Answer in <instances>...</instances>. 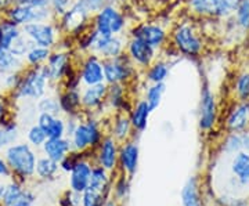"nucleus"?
<instances>
[{"instance_id":"nucleus-1","label":"nucleus","mask_w":249,"mask_h":206,"mask_svg":"<svg viewBox=\"0 0 249 206\" xmlns=\"http://www.w3.org/2000/svg\"><path fill=\"white\" fill-rule=\"evenodd\" d=\"M170 46L183 58L196 60L205 52L206 42L199 27L193 21H180L169 34Z\"/></svg>"},{"instance_id":"nucleus-2","label":"nucleus","mask_w":249,"mask_h":206,"mask_svg":"<svg viewBox=\"0 0 249 206\" xmlns=\"http://www.w3.org/2000/svg\"><path fill=\"white\" fill-rule=\"evenodd\" d=\"M106 135L107 130L103 127V119L93 114L83 112L76 129L72 132V135L68 138L72 144V151L88 153V151H94Z\"/></svg>"},{"instance_id":"nucleus-3","label":"nucleus","mask_w":249,"mask_h":206,"mask_svg":"<svg viewBox=\"0 0 249 206\" xmlns=\"http://www.w3.org/2000/svg\"><path fill=\"white\" fill-rule=\"evenodd\" d=\"M37 158L39 156L35 148L28 143L17 141L4 148V159L9 165L10 171L21 181H25L35 176Z\"/></svg>"},{"instance_id":"nucleus-4","label":"nucleus","mask_w":249,"mask_h":206,"mask_svg":"<svg viewBox=\"0 0 249 206\" xmlns=\"http://www.w3.org/2000/svg\"><path fill=\"white\" fill-rule=\"evenodd\" d=\"M50 86L45 67H27L21 72V81L11 94L16 100L37 101L47 94Z\"/></svg>"},{"instance_id":"nucleus-5","label":"nucleus","mask_w":249,"mask_h":206,"mask_svg":"<svg viewBox=\"0 0 249 206\" xmlns=\"http://www.w3.org/2000/svg\"><path fill=\"white\" fill-rule=\"evenodd\" d=\"M129 19L118 4H107L91 18V29L103 37L124 35Z\"/></svg>"},{"instance_id":"nucleus-6","label":"nucleus","mask_w":249,"mask_h":206,"mask_svg":"<svg viewBox=\"0 0 249 206\" xmlns=\"http://www.w3.org/2000/svg\"><path fill=\"white\" fill-rule=\"evenodd\" d=\"M240 0H186L191 16L204 19L226 21L235 13Z\"/></svg>"},{"instance_id":"nucleus-7","label":"nucleus","mask_w":249,"mask_h":206,"mask_svg":"<svg viewBox=\"0 0 249 206\" xmlns=\"http://www.w3.org/2000/svg\"><path fill=\"white\" fill-rule=\"evenodd\" d=\"M53 21L45 22H32L22 27V34L36 46H42L53 50L61 42V29L58 24Z\"/></svg>"},{"instance_id":"nucleus-8","label":"nucleus","mask_w":249,"mask_h":206,"mask_svg":"<svg viewBox=\"0 0 249 206\" xmlns=\"http://www.w3.org/2000/svg\"><path fill=\"white\" fill-rule=\"evenodd\" d=\"M43 67H45L47 78H49L52 86L62 85V82L65 81L70 76V73H72L76 68V65L73 64V60H72V54L70 53V50H67L64 47L53 49L47 63Z\"/></svg>"},{"instance_id":"nucleus-9","label":"nucleus","mask_w":249,"mask_h":206,"mask_svg":"<svg viewBox=\"0 0 249 206\" xmlns=\"http://www.w3.org/2000/svg\"><path fill=\"white\" fill-rule=\"evenodd\" d=\"M103 64H104V78L107 85L129 86V83L134 82L136 75L139 73V69L129 60L126 53L115 58L103 60Z\"/></svg>"},{"instance_id":"nucleus-10","label":"nucleus","mask_w":249,"mask_h":206,"mask_svg":"<svg viewBox=\"0 0 249 206\" xmlns=\"http://www.w3.org/2000/svg\"><path fill=\"white\" fill-rule=\"evenodd\" d=\"M91 16L75 0L71 9L64 16L57 18V24L61 32L67 37H79L83 32H86L91 27Z\"/></svg>"},{"instance_id":"nucleus-11","label":"nucleus","mask_w":249,"mask_h":206,"mask_svg":"<svg viewBox=\"0 0 249 206\" xmlns=\"http://www.w3.org/2000/svg\"><path fill=\"white\" fill-rule=\"evenodd\" d=\"M219 107L213 90L208 82H204L201 86L199 107H198V127L205 133L211 132L217 123Z\"/></svg>"},{"instance_id":"nucleus-12","label":"nucleus","mask_w":249,"mask_h":206,"mask_svg":"<svg viewBox=\"0 0 249 206\" xmlns=\"http://www.w3.org/2000/svg\"><path fill=\"white\" fill-rule=\"evenodd\" d=\"M130 37H137L155 50H163L168 46L169 32L162 22H140L130 28Z\"/></svg>"},{"instance_id":"nucleus-13","label":"nucleus","mask_w":249,"mask_h":206,"mask_svg":"<svg viewBox=\"0 0 249 206\" xmlns=\"http://www.w3.org/2000/svg\"><path fill=\"white\" fill-rule=\"evenodd\" d=\"M3 17L7 18L9 21L14 22L18 27H25L32 22H45V21H53L55 17L53 16L50 7L45 9H36V7H28V6H21V4H14L11 6Z\"/></svg>"},{"instance_id":"nucleus-14","label":"nucleus","mask_w":249,"mask_h":206,"mask_svg":"<svg viewBox=\"0 0 249 206\" xmlns=\"http://www.w3.org/2000/svg\"><path fill=\"white\" fill-rule=\"evenodd\" d=\"M76 71L80 78L82 87L106 82L104 64H103V60L96 54H83V57L80 58V63L76 65Z\"/></svg>"},{"instance_id":"nucleus-15","label":"nucleus","mask_w":249,"mask_h":206,"mask_svg":"<svg viewBox=\"0 0 249 206\" xmlns=\"http://www.w3.org/2000/svg\"><path fill=\"white\" fill-rule=\"evenodd\" d=\"M126 55L139 71H144L158 58V50L137 37H129L126 42Z\"/></svg>"},{"instance_id":"nucleus-16","label":"nucleus","mask_w":249,"mask_h":206,"mask_svg":"<svg viewBox=\"0 0 249 206\" xmlns=\"http://www.w3.org/2000/svg\"><path fill=\"white\" fill-rule=\"evenodd\" d=\"M119 147H121V144L118 143L112 136L107 133L100 145L94 150V165L104 168L109 173H116Z\"/></svg>"},{"instance_id":"nucleus-17","label":"nucleus","mask_w":249,"mask_h":206,"mask_svg":"<svg viewBox=\"0 0 249 206\" xmlns=\"http://www.w3.org/2000/svg\"><path fill=\"white\" fill-rule=\"evenodd\" d=\"M107 93L108 85L106 82L93 85V86H83L80 89V103H82L83 112L93 114L97 117L98 111L101 108H107V105H106Z\"/></svg>"},{"instance_id":"nucleus-18","label":"nucleus","mask_w":249,"mask_h":206,"mask_svg":"<svg viewBox=\"0 0 249 206\" xmlns=\"http://www.w3.org/2000/svg\"><path fill=\"white\" fill-rule=\"evenodd\" d=\"M91 153L93 151H88L86 155L75 165V168L70 173L68 186H70V189L75 192L83 194L89 187L91 171L94 166V155H90Z\"/></svg>"},{"instance_id":"nucleus-19","label":"nucleus","mask_w":249,"mask_h":206,"mask_svg":"<svg viewBox=\"0 0 249 206\" xmlns=\"http://www.w3.org/2000/svg\"><path fill=\"white\" fill-rule=\"evenodd\" d=\"M139 162H140V145L137 140L130 138L121 144L119 158H118L119 172L132 179L139 169Z\"/></svg>"},{"instance_id":"nucleus-20","label":"nucleus","mask_w":249,"mask_h":206,"mask_svg":"<svg viewBox=\"0 0 249 206\" xmlns=\"http://www.w3.org/2000/svg\"><path fill=\"white\" fill-rule=\"evenodd\" d=\"M126 42H127V39L124 37V35L109 36V37L97 36L90 53L98 55L101 60L115 58V57H119V55L124 54Z\"/></svg>"},{"instance_id":"nucleus-21","label":"nucleus","mask_w":249,"mask_h":206,"mask_svg":"<svg viewBox=\"0 0 249 206\" xmlns=\"http://www.w3.org/2000/svg\"><path fill=\"white\" fill-rule=\"evenodd\" d=\"M35 194L22 187L21 181H11L6 186V191L0 206H35Z\"/></svg>"},{"instance_id":"nucleus-22","label":"nucleus","mask_w":249,"mask_h":206,"mask_svg":"<svg viewBox=\"0 0 249 206\" xmlns=\"http://www.w3.org/2000/svg\"><path fill=\"white\" fill-rule=\"evenodd\" d=\"M106 105L108 111H111L112 114H118V112L129 114L133 105V101L127 96V86L126 85H108Z\"/></svg>"},{"instance_id":"nucleus-23","label":"nucleus","mask_w":249,"mask_h":206,"mask_svg":"<svg viewBox=\"0 0 249 206\" xmlns=\"http://www.w3.org/2000/svg\"><path fill=\"white\" fill-rule=\"evenodd\" d=\"M226 129L230 133H244L249 129L248 101H237L226 117Z\"/></svg>"},{"instance_id":"nucleus-24","label":"nucleus","mask_w":249,"mask_h":206,"mask_svg":"<svg viewBox=\"0 0 249 206\" xmlns=\"http://www.w3.org/2000/svg\"><path fill=\"white\" fill-rule=\"evenodd\" d=\"M107 133L109 136H112L119 144L133 138L134 130L132 122H130V118H129V114H124V112L112 114Z\"/></svg>"},{"instance_id":"nucleus-25","label":"nucleus","mask_w":249,"mask_h":206,"mask_svg":"<svg viewBox=\"0 0 249 206\" xmlns=\"http://www.w3.org/2000/svg\"><path fill=\"white\" fill-rule=\"evenodd\" d=\"M152 109L151 107L147 104V101L144 99H137L133 101L132 109L129 112V118L133 126L134 133L142 135L147 130L148 127V122H150V117H151Z\"/></svg>"},{"instance_id":"nucleus-26","label":"nucleus","mask_w":249,"mask_h":206,"mask_svg":"<svg viewBox=\"0 0 249 206\" xmlns=\"http://www.w3.org/2000/svg\"><path fill=\"white\" fill-rule=\"evenodd\" d=\"M173 67H175V63L168 58H157L147 69L142 71V78L148 85L150 83H166Z\"/></svg>"},{"instance_id":"nucleus-27","label":"nucleus","mask_w":249,"mask_h":206,"mask_svg":"<svg viewBox=\"0 0 249 206\" xmlns=\"http://www.w3.org/2000/svg\"><path fill=\"white\" fill-rule=\"evenodd\" d=\"M36 123L40 126L47 135V138H61L67 137L65 118L54 117L45 112H37Z\"/></svg>"},{"instance_id":"nucleus-28","label":"nucleus","mask_w":249,"mask_h":206,"mask_svg":"<svg viewBox=\"0 0 249 206\" xmlns=\"http://www.w3.org/2000/svg\"><path fill=\"white\" fill-rule=\"evenodd\" d=\"M42 153L47 158L60 163L67 155L72 153V144L68 137L47 138L46 143L42 145Z\"/></svg>"},{"instance_id":"nucleus-29","label":"nucleus","mask_w":249,"mask_h":206,"mask_svg":"<svg viewBox=\"0 0 249 206\" xmlns=\"http://www.w3.org/2000/svg\"><path fill=\"white\" fill-rule=\"evenodd\" d=\"M62 114L65 117L70 115H79L83 112L82 103H80V89H64L60 90L57 94Z\"/></svg>"},{"instance_id":"nucleus-30","label":"nucleus","mask_w":249,"mask_h":206,"mask_svg":"<svg viewBox=\"0 0 249 206\" xmlns=\"http://www.w3.org/2000/svg\"><path fill=\"white\" fill-rule=\"evenodd\" d=\"M230 168L241 186H249V151L241 150L240 153L234 154Z\"/></svg>"},{"instance_id":"nucleus-31","label":"nucleus","mask_w":249,"mask_h":206,"mask_svg":"<svg viewBox=\"0 0 249 206\" xmlns=\"http://www.w3.org/2000/svg\"><path fill=\"white\" fill-rule=\"evenodd\" d=\"M180 199L183 206H204L202 195L199 191V181L196 176L190 177L180 191Z\"/></svg>"},{"instance_id":"nucleus-32","label":"nucleus","mask_w":249,"mask_h":206,"mask_svg":"<svg viewBox=\"0 0 249 206\" xmlns=\"http://www.w3.org/2000/svg\"><path fill=\"white\" fill-rule=\"evenodd\" d=\"M19 138V127L17 122L9 117L0 120V150H4L16 144Z\"/></svg>"},{"instance_id":"nucleus-33","label":"nucleus","mask_w":249,"mask_h":206,"mask_svg":"<svg viewBox=\"0 0 249 206\" xmlns=\"http://www.w3.org/2000/svg\"><path fill=\"white\" fill-rule=\"evenodd\" d=\"M22 35V28L9 21L7 18H0V47L10 50L11 45Z\"/></svg>"},{"instance_id":"nucleus-34","label":"nucleus","mask_w":249,"mask_h":206,"mask_svg":"<svg viewBox=\"0 0 249 206\" xmlns=\"http://www.w3.org/2000/svg\"><path fill=\"white\" fill-rule=\"evenodd\" d=\"M168 90L166 83H150L144 89V96L142 99L147 101V104L151 107L152 112L157 111L162 104L163 96Z\"/></svg>"},{"instance_id":"nucleus-35","label":"nucleus","mask_w":249,"mask_h":206,"mask_svg":"<svg viewBox=\"0 0 249 206\" xmlns=\"http://www.w3.org/2000/svg\"><path fill=\"white\" fill-rule=\"evenodd\" d=\"M25 63L22 58H19L9 50H3L0 53V76H4L13 72H22L25 69Z\"/></svg>"},{"instance_id":"nucleus-36","label":"nucleus","mask_w":249,"mask_h":206,"mask_svg":"<svg viewBox=\"0 0 249 206\" xmlns=\"http://www.w3.org/2000/svg\"><path fill=\"white\" fill-rule=\"evenodd\" d=\"M60 172V163L47 156H40L36 162L35 176L40 180H54Z\"/></svg>"},{"instance_id":"nucleus-37","label":"nucleus","mask_w":249,"mask_h":206,"mask_svg":"<svg viewBox=\"0 0 249 206\" xmlns=\"http://www.w3.org/2000/svg\"><path fill=\"white\" fill-rule=\"evenodd\" d=\"M232 93L237 101H249V68H244L235 75Z\"/></svg>"},{"instance_id":"nucleus-38","label":"nucleus","mask_w":249,"mask_h":206,"mask_svg":"<svg viewBox=\"0 0 249 206\" xmlns=\"http://www.w3.org/2000/svg\"><path fill=\"white\" fill-rule=\"evenodd\" d=\"M130 194V177L124 176V173L116 172V177L112 180V192L111 197L115 198L118 202L124 204Z\"/></svg>"},{"instance_id":"nucleus-39","label":"nucleus","mask_w":249,"mask_h":206,"mask_svg":"<svg viewBox=\"0 0 249 206\" xmlns=\"http://www.w3.org/2000/svg\"><path fill=\"white\" fill-rule=\"evenodd\" d=\"M50 53H52L50 49L34 45L29 49V52H28L25 58H24L25 67H43L47 63V60L50 57Z\"/></svg>"},{"instance_id":"nucleus-40","label":"nucleus","mask_w":249,"mask_h":206,"mask_svg":"<svg viewBox=\"0 0 249 206\" xmlns=\"http://www.w3.org/2000/svg\"><path fill=\"white\" fill-rule=\"evenodd\" d=\"M231 18L241 34L249 32V0H240Z\"/></svg>"},{"instance_id":"nucleus-41","label":"nucleus","mask_w":249,"mask_h":206,"mask_svg":"<svg viewBox=\"0 0 249 206\" xmlns=\"http://www.w3.org/2000/svg\"><path fill=\"white\" fill-rule=\"evenodd\" d=\"M36 109H37V112H45V114H50L54 117L62 115L60 101H58L57 96H50V94L43 96L42 99L36 101Z\"/></svg>"},{"instance_id":"nucleus-42","label":"nucleus","mask_w":249,"mask_h":206,"mask_svg":"<svg viewBox=\"0 0 249 206\" xmlns=\"http://www.w3.org/2000/svg\"><path fill=\"white\" fill-rule=\"evenodd\" d=\"M46 140H47V135L40 126L37 123L29 126V129L27 130L28 144H31L34 148H42V145L46 143Z\"/></svg>"},{"instance_id":"nucleus-43","label":"nucleus","mask_w":249,"mask_h":206,"mask_svg":"<svg viewBox=\"0 0 249 206\" xmlns=\"http://www.w3.org/2000/svg\"><path fill=\"white\" fill-rule=\"evenodd\" d=\"M244 150L242 136L241 133H230L223 141V151L227 155H234Z\"/></svg>"},{"instance_id":"nucleus-44","label":"nucleus","mask_w":249,"mask_h":206,"mask_svg":"<svg viewBox=\"0 0 249 206\" xmlns=\"http://www.w3.org/2000/svg\"><path fill=\"white\" fill-rule=\"evenodd\" d=\"M107 197L104 192L88 189L82 194V206H103Z\"/></svg>"},{"instance_id":"nucleus-45","label":"nucleus","mask_w":249,"mask_h":206,"mask_svg":"<svg viewBox=\"0 0 249 206\" xmlns=\"http://www.w3.org/2000/svg\"><path fill=\"white\" fill-rule=\"evenodd\" d=\"M32 46H34V43L28 39L27 36L22 34V35L19 36L17 40L11 45L9 52L24 60V58H25V55H27V53L29 52V49H31Z\"/></svg>"},{"instance_id":"nucleus-46","label":"nucleus","mask_w":249,"mask_h":206,"mask_svg":"<svg viewBox=\"0 0 249 206\" xmlns=\"http://www.w3.org/2000/svg\"><path fill=\"white\" fill-rule=\"evenodd\" d=\"M86 155V153H75L72 151L70 155H67L61 162H60V171L64 172V173H71V171L75 168V165Z\"/></svg>"},{"instance_id":"nucleus-47","label":"nucleus","mask_w":249,"mask_h":206,"mask_svg":"<svg viewBox=\"0 0 249 206\" xmlns=\"http://www.w3.org/2000/svg\"><path fill=\"white\" fill-rule=\"evenodd\" d=\"M75 0H50V10L53 13V16L57 18H60L64 16L68 10L71 9V6L73 4Z\"/></svg>"},{"instance_id":"nucleus-48","label":"nucleus","mask_w":249,"mask_h":206,"mask_svg":"<svg viewBox=\"0 0 249 206\" xmlns=\"http://www.w3.org/2000/svg\"><path fill=\"white\" fill-rule=\"evenodd\" d=\"M76 1L89 13L91 17H94L100 10L109 4L108 0H76Z\"/></svg>"},{"instance_id":"nucleus-49","label":"nucleus","mask_w":249,"mask_h":206,"mask_svg":"<svg viewBox=\"0 0 249 206\" xmlns=\"http://www.w3.org/2000/svg\"><path fill=\"white\" fill-rule=\"evenodd\" d=\"M19 81H21V72H13V73L4 75V76H0L1 87H4V90L11 91V93L17 89Z\"/></svg>"},{"instance_id":"nucleus-50","label":"nucleus","mask_w":249,"mask_h":206,"mask_svg":"<svg viewBox=\"0 0 249 206\" xmlns=\"http://www.w3.org/2000/svg\"><path fill=\"white\" fill-rule=\"evenodd\" d=\"M60 206H82V194L68 189L60 199Z\"/></svg>"},{"instance_id":"nucleus-51","label":"nucleus","mask_w":249,"mask_h":206,"mask_svg":"<svg viewBox=\"0 0 249 206\" xmlns=\"http://www.w3.org/2000/svg\"><path fill=\"white\" fill-rule=\"evenodd\" d=\"M16 4L36 7V9H45L50 6V0H16Z\"/></svg>"},{"instance_id":"nucleus-52","label":"nucleus","mask_w":249,"mask_h":206,"mask_svg":"<svg viewBox=\"0 0 249 206\" xmlns=\"http://www.w3.org/2000/svg\"><path fill=\"white\" fill-rule=\"evenodd\" d=\"M13 173L10 171L9 165H7V162L4 159V156L1 158L0 156V177H10Z\"/></svg>"},{"instance_id":"nucleus-53","label":"nucleus","mask_w":249,"mask_h":206,"mask_svg":"<svg viewBox=\"0 0 249 206\" xmlns=\"http://www.w3.org/2000/svg\"><path fill=\"white\" fill-rule=\"evenodd\" d=\"M14 4H16V0H0V13L4 14Z\"/></svg>"},{"instance_id":"nucleus-54","label":"nucleus","mask_w":249,"mask_h":206,"mask_svg":"<svg viewBox=\"0 0 249 206\" xmlns=\"http://www.w3.org/2000/svg\"><path fill=\"white\" fill-rule=\"evenodd\" d=\"M242 136V143H244V150L249 151V129L245 130L244 133H241Z\"/></svg>"},{"instance_id":"nucleus-55","label":"nucleus","mask_w":249,"mask_h":206,"mask_svg":"<svg viewBox=\"0 0 249 206\" xmlns=\"http://www.w3.org/2000/svg\"><path fill=\"white\" fill-rule=\"evenodd\" d=\"M6 117H9V114H7V107H6L4 101L0 99V120Z\"/></svg>"},{"instance_id":"nucleus-56","label":"nucleus","mask_w":249,"mask_h":206,"mask_svg":"<svg viewBox=\"0 0 249 206\" xmlns=\"http://www.w3.org/2000/svg\"><path fill=\"white\" fill-rule=\"evenodd\" d=\"M121 205H122V204H121V202H118L115 198L109 197L106 199V202H104V205L103 206H121Z\"/></svg>"},{"instance_id":"nucleus-57","label":"nucleus","mask_w":249,"mask_h":206,"mask_svg":"<svg viewBox=\"0 0 249 206\" xmlns=\"http://www.w3.org/2000/svg\"><path fill=\"white\" fill-rule=\"evenodd\" d=\"M4 191H6V186L4 184H0V204H1L3 195H4Z\"/></svg>"},{"instance_id":"nucleus-58","label":"nucleus","mask_w":249,"mask_h":206,"mask_svg":"<svg viewBox=\"0 0 249 206\" xmlns=\"http://www.w3.org/2000/svg\"><path fill=\"white\" fill-rule=\"evenodd\" d=\"M238 206H247V205H238Z\"/></svg>"},{"instance_id":"nucleus-59","label":"nucleus","mask_w":249,"mask_h":206,"mask_svg":"<svg viewBox=\"0 0 249 206\" xmlns=\"http://www.w3.org/2000/svg\"><path fill=\"white\" fill-rule=\"evenodd\" d=\"M0 18H1V17H0Z\"/></svg>"}]
</instances>
